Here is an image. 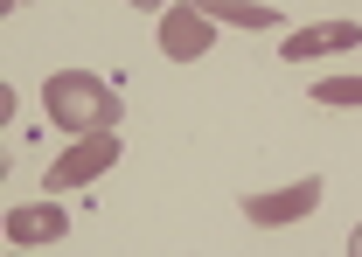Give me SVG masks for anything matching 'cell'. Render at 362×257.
Here are the masks:
<instances>
[{
    "mask_svg": "<svg viewBox=\"0 0 362 257\" xmlns=\"http://www.w3.org/2000/svg\"><path fill=\"white\" fill-rule=\"evenodd\" d=\"M237 209H244V222H251V229H286V222H307V215L320 209V174L293 181V188H272V195H244Z\"/></svg>",
    "mask_w": 362,
    "mask_h": 257,
    "instance_id": "cell-3",
    "label": "cell"
},
{
    "mask_svg": "<svg viewBox=\"0 0 362 257\" xmlns=\"http://www.w3.org/2000/svg\"><path fill=\"white\" fill-rule=\"evenodd\" d=\"M314 104H327V112L362 104V77H320V84H314Z\"/></svg>",
    "mask_w": 362,
    "mask_h": 257,
    "instance_id": "cell-8",
    "label": "cell"
},
{
    "mask_svg": "<svg viewBox=\"0 0 362 257\" xmlns=\"http://www.w3.org/2000/svg\"><path fill=\"white\" fill-rule=\"evenodd\" d=\"M70 237V209L63 202H21V209H7V244H63Z\"/></svg>",
    "mask_w": 362,
    "mask_h": 257,
    "instance_id": "cell-5",
    "label": "cell"
},
{
    "mask_svg": "<svg viewBox=\"0 0 362 257\" xmlns=\"http://www.w3.org/2000/svg\"><path fill=\"white\" fill-rule=\"evenodd\" d=\"M356 42H362V21H314V28L286 35L279 56L286 63H314V56H334V49H356Z\"/></svg>",
    "mask_w": 362,
    "mask_h": 257,
    "instance_id": "cell-6",
    "label": "cell"
},
{
    "mask_svg": "<svg viewBox=\"0 0 362 257\" xmlns=\"http://www.w3.org/2000/svg\"><path fill=\"white\" fill-rule=\"evenodd\" d=\"M349 257H362V222H356V237H349Z\"/></svg>",
    "mask_w": 362,
    "mask_h": 257,
    "instance_id": "cell-9",
    "label": "cell"
},
{
    "mask_svg": "<svg viewBox=\"0 0 362 257\" xmlns=\"http://www.w3.org/2000/svg\"><path fill=\"white\" fill-rule=\"evenodd\" d=\"M202 14L223 28H279V7H258V0H230V7H202Z\"/></svg>",
    "mask_w": 362,
    "mask_h": 257,
    "instance_id": "cell-7",
    "label": "cell"
},
{
    "mask_svg": "<svg viewBox=\"0 0 362 257\" xmlns=\"http://www.w3.org/2000/svg\"><path fill=\"white\" fill-rule=\"evenodd\" d=\"M209 42H216V21L202 14V7H168L160 14V56L168 63H195V56H209Z\"/></svg>",
    "mask_w": 362,
    "mask_h": 257,
    "instance_id": "cell-4",
    "label": "cell"
},
{
    "mask_svg": "<svg viewBox=\"0 0 362 257\" xmlns=\"http://www.w3.org/2000/svg\"><path fill=\"white\" fill-rule=\"evenodd\" d=\"M119 153H126V146H119V132H90V139L63 146V153H56V160L42 167V188H49V195H70V188H90L98 174H112V167H119Z\"/></svg>",
    "mask_w": 362,
    "mask_h": 257,
    "instance_id": "cell-2",
    "label": "cell"
},
{
    "mask_svg": "<svg viewBox=\"0 0 362 257\" xmlns=\"http://www.w3.org/2000/svg\"><path fill=\"white\" fill-rule=\"evenodd\" d=\"M42 112L70 132V139H90V132H112L126 119V97L105 84V77H90V70H56L42 84Z\"/></svg>",
    "mask_w": 362,
    "mask_h": 257,
    "instance_id": "cell-1",
    "label": "cell"
}]
</instances>
